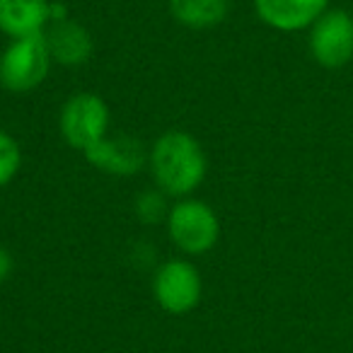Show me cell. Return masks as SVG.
Here are the masks:
<instances>
[{
    "label": "cell",
    "mask_w": 353,
    "mask_h": 353,
    "mask_svg": "<svg viewBox=\"0 0 353 353\" xmlns=\"http://www.w3.org/2000/svg\"><path fill=\"white\" fill-rule=\"evenodd\" d=\"M65 20H70L68 6H65V3H61V0H51V6H49V25H54V22H65Z\"/></svg>",
    "instance_id": "obj_15"
},
{
    "label": "cell",
    "mask_w": 353,
    "mask_h": 353,
    "mask_svg": "<svg viewBox=\"0 0 353 353\" xmlns=\"http://www.w3.org/2000/svg\"><path fill=\"white\" fill-rule=\"evenodd\" d=\"M109 121H112V112L99 94L78 92L65 99L59 117V128L70 148L88 152L109 136Z\"/></svg>",
    "instance_id": "obj_4"
},
{
    "label": "cell",
    "mask_w": 353,
    "mask_h": 353,
    "mask_svg": "<svg viewBox=\"0 0 353 353\" xmlns=\"http://www.w3.org/2000/svg\"><path fill=\"white\" fill-rule=\"evenodd\" d=\"M150 152L143 148V143L126 133H114L92 145L85 157L90 165H94L99 172H107L112 176H131L141 172L148 165Z\"/></svg>",
    "instance_id": "obj_7"
},
{
    "label": "cell",
    "mask_w": 353,
    "mask_h": 353,
    "mask_svg": "<svg viewBox=\"0 0 353 353\" xmlns=\"http://www.w3.org/2000/svg\"><path fill=\"white\" fill-rule=\"evenodd\" d=\"M307 49L317 65L339 70L353 61V15L343 8H327L307 30Z\"/></svg>",
    "instance_id": "obj_5"
},
{
    "label": "cell",
    "mask_w": 353,
    "mask_h": 353,
    "mask_svg": "<svg viewBox=\"0 0 353 353\" xmlns=\"http://www.w3.org/2000/svg\"><path fill=\"white\" fill-rule=\"evenodd\" d=\"M167 235L172 245L189 256H201L218 245L221 221L208 203L199 199H176L167 216Z\"/></svg>",
    "instance_id": "obj_2"
},
{
    "label": "cell",
    "mask_w": 353,
    "mask_h": 353,
    "mask_svg": "<svg viewBox=\"0 0 353 353\" xmlns=\"http://www.w3.org/2000/svg\"><path fill=\"white\" fill-rule=\"evenodd\" d=\"M230 12V0H170V15L189 30L218 27Z\"/></svg>",
    "instance_id": "obj_11"
},
{
    "label": "cell",
    "mask_w": 353,
    "mask_h": 353,
    "mask_svg": "<svg viewBox=\"0 0 353 353\" xmlns=\"http://www.w3.org/2000/svg\"><path fill=\"white\" fill-rule=\"evenodd\" d=\"M22 167V148L8 131H0V189L8 187Z\"/></svg>",
    "instance_id": "obj_13"
},
{
    "label": "cell",
    "mask_w": 353,
    "mask_h": 353,
    "mask_svg": "<svg viewBox=\"0 0 353 353\" xmlns=\"http://www.w3.org/2000/svg\"><path fill=\"white\" fill-rule=\"evenodd\" d=\"M51 0H0V32L10 39L41 34L49 27Z\"/></svg>",
    "instance_id": "obj_10"
},
{
    "label": "cell",
    "mask_w": 353,
    "mask_h": 353,
    "mask_svg": "<svg viewBox=\"0 0 353 353\" xmlns=\"http://www.w3.org/2000/svg\"><path fill=\"white\" fill-rule=\"evenodd\" d=\"M329 8V0H254V10L276 32H305Z\"/></svg>",
    "instance_id": "obj_8"
},
{
    "label": "cell",
    "mask_w": 353,
    "mask_h": 353,
    "mask_svg": "<svg viewBox=\"0 0 353 353\" xmlns=\"http://www.w3.org/2000/svg\"><path fill=\"white\" fill-rule=\"evenodd\" d=\"M12 269H15V259H12L10 250L0 247V283H6V281L10 279Z\"/></svg>",
    "instance_id": "obj_14"
},
{
    "label": "cell",
    "mask_w": 353,
    "mask_h": 353,
    "mask_svg": "<svg viewBox=\"0 0 353 353\" xmlns=\"http://www.w3.org/2000/svg\"><path fill=\"white\" fill-rule=\"evenodd\" d=\"M136 216L145 225H157V223H167L170 216V196L160 189H145L141 192V196L136 199Z\"/></svg>",
    "instance_id": "obj_12"
},
{
    "label": "cell",
    "mask_w": 353,
    "mask_h": 353,
    "mask_svg": "<svg viewBox=\"0 0 353 353\" xmlns=\"http://www.w3.org/2000/svg\"><path fill=\"white\" fill-rule=\"evenodd\" d=\"M152 295L167 314H174V317L189 314L201 303V274L187 259L165 261L162 266H157L155 276H152Z\"/></svg>",
    "instance_id": "obj_6"
},
{
    "label": "cell",
    "mask_w": 353,
    "mask_h": 353,
    "mask_svg": "<svg viewBox=\"0 0 353 353\" xmlns=\"http://www.w3.org/2000/svg\"><path fill=\"white\" fill-rule=\"evenodd\" d=\"M152 179L170 199H187L201 187L208 172V160L201 143L187 131H165L148 155Z\"/></svg>",
    "instance_id": "obj_1"
},
{
    "label": "cell",
    "mask_w": 353,
    "mask_h": 353,
    "mask_svg": "<svg viewBox=\"0 0 353 353\" xmlns=\"http://www.w3.org/2000/svg\"><path fill=\"white\" fill-rule=\"evenodd\" d=\"M51 63L44 32L12 39L0 56V85L8 92H32L46 80Z\"/></svg>",
    "instance_id": "obj_3"
},
{
    "label": "cell",
    "mask_w": 353,
    "mask_h": 353,
    "mask_svg": "<svg viewBox=\"0 0 353 353\" xmlns=\"http://www.w3.org/2000/svg\"><path fill=\"white\" fill-rule=\"evenodd\" d=\"M44 37L46 44H49L51 59L59 65H68V68L83 65L88 63L94 51L92 34L75 20L54 22V25L46 27Z\"/></svg>",
    "instance_id": "obj_9"
}]
</instances>
